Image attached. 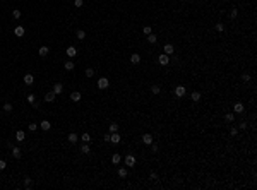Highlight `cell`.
Wrapping results in <instances>:
<instances>
[{
    "instance_id": "7402d4cb",
    "label": "cell",
    "mask_w": 257,
    "mask_h": 190,
    "mask_svg": "<svg viewBox=\"0 0 257 190\" xmlns=\"http://www.w3.org/2000/svg\"><path fill=\"white\" fill-rule=\"evenodd\" d=\"M173 52H175L173 45H165V53H166V55H171Z\"/></svg>"
},
{
    "instance_id": "ee69618b",
    "label": "cell",
    "mask_w": 257,
    "mask_h": 190,
    "mask_svg": "<svg viewBox=\"0 0 257 190\" xmlns=\"http://www.w3.org/2000/svg\"><path fill=\"white\" fill-rule=\"evenodd\" d=\"M230 134H231V135H237V134H238V128H237V127H231Z\"/></svg>"
},
{
    "instance_id": "9c48e42d",
    "label": "cell",
    "mask_w": 257,
    "mask_h": 190,
    "mask_svg": "<svg viewBox=\"0 0 257 190\" xmlns=\"http://www.w3.org/2000/svg\"><path fill=\"white\" fill-rule=\"evenodd\" d=\"M33 82H34L33 74H26V75H24V84H26V86H31Z\"/></svg>"
},
{
    "instance_id": "484cf974",
    "label": "cell",
    "mask_w": 257,
    "mask_h": 190,
    "mask_svg": "<svg viewBox=\"0 0 257 190\" xmlns=\"http://www.w3.org/2000/svg\"><path fill=\"white\" fill-rule=\"evenodd\" d=\"M160 91H161V89H160V86H158V84L151 86V92H153V94H160Z\"/></svg>"
},
{
    "instance_id": "8992f818",
    "label": "cell",
    "mask_w": 257,
    "mask_h": 190,
    "mask_svg": "<svg viewBox=\"0 0 257 190\" xmlns=\"http://www.w3.org/2000/svg\"><path fill=\"white\" fill-rule=\"evenodd\" d=\"M51 91H53V92H55V94L58 96V94H60V92L63 91V86L60 84V82H55V84H53V89H51Z\"/></svg>"
},
{
    "instance_id": "74e56055",
    "label": "cell",
    "mask_w": 257,
    "mask_h": 190,
    "mask_svg": "<svg viewBox=\"0 0 257 190\" xmlns=\"http://www.w3.org/2000/svg\"><path fill=\"white\" fill-rule=\"evenodd\" d=\"M28 128L31 130V132H34V130L38 128V125H36V123H29V125H28Z\"/></svg>"
},
{
    "instance_id": "7bdbcfd3",
    "label": "cell",
    "mask_w": 257,
    "mask_h": 190,
    "mask_svg": "<svg viewBox=\"0 0 257 190\" xmlns=\"http://www.w3.org/2000/svg\"><path fill=\"white\" fill-rule=\"evenodd\" d=\"M5 166H7V163L4 161V159H0V171H2V170H5Z\"/></svg>"
},
{
    "instance_id": "60d3db41",
    "label": "cell",
    "mask_w": 257,
    "mask_h": 190,
    "mask_svg": "<svg viewBox=\"0 0 257 190\" xmlns=\"http://www.w3.org/2000/svg\"><path fill=\"white\" fill-rule=\"evenodd\" d=\"M223 29H225V26H223L221 22H218V24H216V31H219V33H221Z\"/></svg>"
},
{
    "instance_id": "bcb514c9",
    "label": "cell",
    "mask_w": 257,
    "mask_h": 190,
    "mask_svg": "<svg viewBox=\"0 0 257 190\" xmlns=\"http://www.w3.org/2000/svg\"><path fill=\"white\" fill-rule=\"evenodd\" d=\"M149 176H151V180H158V175H156L154 171H151V175H149Z\"/></svg>"
},
{
    "instance_id": "6da1fadb",
    "label": "cell",
    "mask_w": 257,
    "mask_h": 190,
    "mask_svg": "<svg viewBox=\"0 0 257 190\" xmlns=\"http://www.w3.org/2000/svg\"><path fill=\"white\" fill-rule=\"evenodd\" d=\"M158 62H160V65H163V67H166V65L170 63V55H166V53H163V55H160V57H158Z\"/></svg>"
},
{
    "instance_id": "4316f807",
    "label": "cell",
    "mask_w": 257,
    "mask_h": 190,
    "mask_svg": "<svg viewBox=\"0 0 257 190\" xmlns=\"http://www.w3.org/2000/svg\"><path fill=\"white\" fill-rule=\"evenodd\" d=\"M225 120L228 122V123H231V122L235 120V116H233V113H226V115H225Z\"/></svg>"
},
{
    "instance_id": "c3c4849f",
    "label": "cell",
    "mask_w": 257,
    "mask_h": 190,
    "mask_svg": "<svg viewBox=\"0 0 257 190\" xmlns=\"http://www.w3.org/2000/svg\"><path fill=\"white\" fill-rule=\"evenodd\" d=\"M103 139H105V142H110V132L106 134V135H105V137H103Z\"/></svg>"
},
{
    "instance_id": "277c9868",
    "label": "cell",
    "mask_w": 257,
    "mask_h": 190,
    "mask_svg": "<svg viewBox=\"0 0 257 190\" xmlns=\"http://www.w3.org/2000/svg\"><path fill=\"white\" fill-rule=\"evenodd\" d=\"M124 163H125V164H127V166H134V164H136V158H134V156H132V154H129V156H125V159H124Z\"/></svg>"
},
{
    "instance_id": "d590c367",
    "label": "cell",
    "mask_w": 257,
    "mask_h": 190,
    "mask_svg": "<svg viewBox=\"0 0 257 190\" xmlns=\"http://www.w3.org/2000/svg\"><path fill=\"white\" fill-rule=\"evenodd\" d=\"M12 17H14V19H19V17H21V10H17V9H16V10L12 12Z\"/></svg>"
},
{
    "instance_id": "7a4b0ae2",
    "label": "cell",
    "mask_w": 257,
    "mask_h": 190,
    "mask_svg": "<svg viewBox=\"0 0 257 190\" xmlns=\"http://www.w3.org/2000/svg\"><path fill=\"white\" fill-rule=\"evenodd\" d=\"M108 86H110V81L106 77H99V79H98V87H99V89H106Z\"/></svg>"
},
{
    "instance_id": "cb8c5ba5",
    "label": "cell",
    "mask_w": 257,
    "mask_h": 190,
    "mask_svg": "<svg viewBox=\"0 0 257 190\" xmlns=\"http://www.w3.org/2000/svg\"><path fill=\"white\" fill-rule=\"evenodd\" d=\"M81 139H82V142H89V140H91V135H89L87 132H84L82 135H81Z\"/></svg>"
},
{
    "instance_id": "5b68a950",
    "label": "cell",
    "mask_w": 257,
    "mask_h": 190,
    "mask_svg": "<svg viewBox=\"0 0 257 190\" xmlns=\"http://www.w3.org/2000/svg\"><path fill=\"white\" fill-rule=\"evenodd\" d=\"M24 33H26V29H24L23 26H17V28H14V34H16L17 38H21V36H24Z\"/></svg>"
},
{
    "instance_id": "f6af8a7d",
    "label": "cell",
    "mask_w": 257,
    "mask_h": 190,
    "mask_svg": "<svg viewBox=\"0 0 257 190\" xmlns=\"http://www.w3.org/2000/svg\"><path fill=\"white\" fill-rule=\"evenodd\" d=\"M82 4H84L82 0H74V5L75 7H82Z\"/></svg>"
},
{
    "instance_id": "d6a6232c",
    "label": "cell",
    "mask_w": 257,
    "mask_h": 190,
    "mask_svg": "<svg viewBox=\"0 0 257 190\" xmlns=\"http://www.w3.org/2000/svg\"><path fill=\"white\" fill-rule=\"evenodd\" d=\"M77 38H79V40H84V38H86V31L79 29V31H77Z\"/></svg>"
},
{
    "instance_id": "4fadbf2b",
    "label": "cell",
    "mask_w": 257,
    "mask_h": 190,
    "mask_svg": "<svg viewBox=\"0 0 257 190\" xmlns=\"http://www.w3.org/2000/svg\"><path fill=\"white\" fill-rule=\"evenodd\" d=\"M24 139H26V134H24V130H17V132H16V140L23 142Z\"/></svg>"
},
{
    "instance_id": "e575fe53",
    "label": "cell",
    "mask_w": 257,
    "mask_h": 190,
    "mask_svg": "<svg viewBox=\"0 0 257 190\" xmlns=\"http://www.w3.org/2000/svg\"><path fill=\"white\" fill-rule=\"evenodd\" d=\"M237 16H238V10H237V9H233V10L230 12V19H237Z\"/></svg>"
},
{
    "instance_id": "44dd1931",
    "label": "cell",
    "mask_w": 257,
    "mask_h": 190,
    "mask_svg": "<svg viewBox=\"0 0 257 190\" xmlns=\"http://www.w3.org/2000/svg\"><path fill=\"white\" fill-rule=\"evenodd\" d=\"M120 161H122V156H120V154H113V156H111V163H113V164H118Z\"/></svg>"
},
{
    "instance_id": "b9f144b4",
    "label": "cell",
    "mask_w": 257,
    "mask_h": 190,
    "mask_svg": "<svg viewBox=\"0 0 257 190\" xmlns=\"http://www.w3.org/2000/svg\"><path fill=\"white\" fill-rule=\"evenodd\" d=\"M28 103H34V94H28Z\"/></svg>"
},
{
    "instance_id": "836d02e7",
    "label": "cell",
    "mask_w": 257,
    "mask_h": 190,
    "mask_svg": "<svg viewBox=\"0 0 257 190\" xmlns=\"http://www.w3.org/2000/svg\"><path fill=\"white\" fill-rule=\"evenodd\" d=\"M86 75H87V77H93V75H94V69L87 67V69H86Z\"/></svg>"
},
{
    "instance_id": "52a82bcc",
    "label": "cell",
    "mask_w": 257,
    "mask_h": 190,
    "mask_svg": "<svg viewBox=\"0 0 257 190\" xmlns=\"http://www.w3.org/2000/svg\"><path fill=\"white\" fill-rule=\"evenodd\" d=\"M183 94H185V87H183V86H177V87H175V96H177V98H182Z\"/></svg>"
},
{
    "instance_id": "ba28073f",
    "label": "cell",
    "mask_w": 257,
    "mask_h": 190,
    "mask_svg": "<svg viewBox=\"0 0 257 190\" xmlns=\"http://www.w3.org/2000/svg\"><path fill=\"white\" fill-rule=\"evenodd\" d=\"M142 142H144V144H148V146H151V144H153V135H151V134H144V135H142Z\"/></svg>"
},
{
    "instance_id": "83f0119b",
    "label": "cell",
    "mask_w": 257,
    "mask_h": 190,
    "mask_svg": "<svg viewBox=\"0 0 257 190\" xmlns=\"http://www.w3.org/2000/svg\"><path fill=\"white\" fill-rule=\"evenodd\" d=\"M111 132H118V123H110V134Z\"/></svg>"
},
{
    "instance_id": "2e32d148",
    "label": "cell",
    "mask_w": 257,
    "mask_h": 190,
    "mask_svg": "<svg viewBox=\"0 0 257 190\" xmlns=\"http://www.w3.org/2000/svg\"><path fill=\"white\" fill-rule=\"evenodd\" d=\"M233 111L235 113H243V104L242 103H235L233 104Z\"/></svg>"
},
{
    "instance_id": "7c38bea8",
    "label": "cell",
    "mask_w": 257,
    "mask_h": 190,
    "mask_svg": "<svg viewBox=\"0 0 257 190\" xmlns=\"http://www.w3.org/2000/svg\"><path fill=\"white\" fill-rule=\"evenodd\" d=\"M77 140H79V135H77V134H74V132L69 134V142H70V144H75Z\"/></svg>"
},
{
    "instance_id": "7dc6e473",
    "label": "cell",
    "mask_w": 257,
    "mask_h": 190,
    "mask_svg": "<svg viewBox=\"0 0 257 190\" xmlns=\"http://www.w3.org/2000/svg\"><path fill=\"white\" fill-rule=\"evenodd\" d=\"M240 128H242V130H245V128H247V123H245V122H242V123H240Z\"/></svg>"
},
{
    "instance_id": "8fae6325",
    "label": "cell",
    "mask_w": 257,
    "mask_h": 190,
    "mask_svg": "<svg viewBox=\"0 0 257 190\" xmlns=\"http://www.w3.org/2000/svg\"><path fill=\"white\" fill-rule=\"evenodd\" d=\"M81 98H82V94H81L79 91L70 92V99H72V101H81Z\"/></svg>"
},
{
    "instance_id": "1f68e13d",
    "label": "cell",
    "mask_w": 257,
    "mask_h": 190,
    "mask_svg": "<svg viewBox=\"0 0 257 190\" xmlns=\"http://www.w3.org/2000/svg\"><path fill=\"white\" fill-rule=\"evenodd\" d=\"M199 99H200V92L194 91V92H192V101H199Z\"/></svg>"
},
{
    "instance_id": "603a6c76",
    "label": "cell",
    "mask_w": 257,
    "mask_h": 190,
    "mask_svg": "<svg viewBox=\"0 0 257 190\" xmlns=\"http://www.w3.org/2000/svg\"><path fill=\"white\" fill-rule=\"evenodd\" d=\"M2 110H4L5 113H10V111H12V104L10 103H5L4 106H2Z\"/></svg>"
},
{
    "instance_id": "e0dca14e",
    "label": "cell",
    "mask_w": 257,
    "mask_h": 190,
    "mask_svg": "<svg viewBox=\"0 0 257 190\" xmlns=\"http://www.w3.org/2000/svg\"><path fill=\"white\" fill-rule=\"evenodd\" d=\"M40 125H41V130H50V128H51V123L48 120H41Z\"/></svg>"
},
{
    "instance_id": "d6986e66",
    "label": "cell",
    "mask_w": 257,
    "mask_h": 190,
    "mask_svg": "<svg viewBox=\"0 0 257 190\" xmlns=\"http://www.w3.org/2000/svg\"><path fill=\"white\" fill-rule=\"evenodd\" d=\"M48 52H50V50H48V46H40V50H38V53H40L41 57H46Z\"/></svg>"
},
{
    "instance_id": "ac0fdd59",
    "label": "cell",
    "mask_w": 257,
    "mask_h": 190,
    "mask_svg": "<svg viewBox=\"0 0 257 190\" xmlns=\"http://www.w3.org/2000/svg\"><path fill=\"white\" fill-rule=\"evenodd\" d=\"M130 62L134 63V65H137V63L141 62V55H137V53H134V55H130Z\"/></svg>"
},
{
    "instance_id": "8d00e7d4",
    "label": "cell",
    "mask_w": 257,
    "mask_h": 190,
    "mask_svg": "<svg viewBox=\"0 0 257 190\" xmlns=\"http://www.w3.org/2000/svg\"><path fill=\"white\" fill-rule=\"evenodd\" d=\"M142 33H144L146 36L151 34V28H149V26H144V28H142Z\"/></svg>"
},
{
    "instance_id": "3957f363",
    "label": "cell",
    "mask_w": 257,
    "mask_h": 190,
    "mask_svg": "<svg viewBox=\"0 0 257 190\" xmlns=\"http://www.w3.org/2000/svg\"><path fill=\"white\" fill-rule=\"evenodd\" d=\"M120 140H122V135H120L118 132H111V134H110V142H113V144H118Z\"/></svg>"
},
{
    "instance_id": "ab89813d",
    "label": "cell",
    "mask_w": 257,
    "mask_h": 190,
    "mask_svg": "<svg viewBox=\"0 0 257 190\" xmlns=\"http://www.w3.org/2000/svg\"><path fill=\"white\" fill-rule=\"evenodd\" d=\"M158 149H160L158 144H151V152H158Z\"/></svg>"
},
{
    "instance_id": "9a60e30c",
    "label": "cell",
    "mask_w": 257,
    "mask_h": 190,
    "mask_svg": "<svg viewBox=\"0 0 257 190\" xmlns=\"http://www.w3.org/2000/svg\"><path fill=\"white\" fill-rule=\"evenodd\" d=\"M12 156H14L16 159H21L23 152H21V149H19V147H12Z\"/></svg>"
},
{
    "instance_id": "f546056e",
    "label": "cell",
    "mask_w": 257,
    "mask_h": 190,
    "mask_svg": "<svg viewBox=\"0 0 257 190\" xmlns=\"http://www.w3.org/2000/svg\"><path fill=\"white\" fill-rule=\"evenodd\" d=\"M81 151H82V154H89V152H91V149H89V146H87V144L82 146V147H81Z\"/></svg>"
},
{
    "instance_id": "4dcf8cb0",
    "label": "cell",
    "mask_w": 257,
    "mask_h": 190,
    "mask_svg": "<svg viewBox=\"0 0 257 190\" xmlns=\"http://www.w3.org/2000/svg\"><path fill=\"white\" fill-rule=\"evenodd\" d=\"M31 185H33V182H31V178H29V176H26V178H24V187H26V188H29Z\"/></svg>"
},
{
    "instance_id": "ffe728a7",
    "label": "cell",
    "mask_w": 257,
    "mask_h": 190,
    "mask_svg": "<svg viewBox=\"0 0 257 190\" xmlns=\"http://www.w3.org/2000/svg\"><path fill=\"white\" fill-rule=\"evenodd\" d=\"M63 69H65V70H74V62L67 60V62L63 63Z\"/></svg>"
},
{
    "instance_id": "5bb4252c",
    "label": "cell",
    "mask_w": 257,
    "mask_h": 190,
    "mask_svg": "<svg viewBox=\"0 0 257 190\" xmlns=\"http://www.w3.org/2000/svg\"><path fill=\"white\" fill-rule=\"evenodd\" d=\"M65 52H67L69 57H75V55H77V50H75V46H67V50H65Z\"/></svg>"
},
{
    "instance_id": "f1b7e54d",
    "label": "cell",
    "mask_w": 257,
    "mask_h": 190,
    "mask_svg": "<svg viewBox=\"0 0 257 190\" xmlns=\"http://www.w3.org/2000/svg\"><path fill=\"white\" fill-rule=\"evenodd\" d=\"M148 41H149V43H156V41H158V38H156V34H153V33H151V34H148Z\"/></svg>"
},
{
    "instance_id": "d4e9b609",
    "label": "cell",
    "mask_w": 257,
    "mask_h": 190,
    "mask_svg": "<svg viewBox=\"0 0 257 190\" xmlns=\"http://www.w3.org/2000/svg\"><path fill=\"white\" fill-rule=\"evenodd\" d=\"M118 176L120 178H125L127 176V170L125 168H118Z\"/></svg>"
},
{
    "instance_id": "30bf717a",
    "label": "cell",
    "mask_w": 257,
    "mask_h": 190,
    "mask_svg": "<svg viewBox=\"0 0 257 190\" xmlns=\"http://www.w3.org/2000/svg\"><path fill=\"white\" fill-rule=\"evenodd\" d=\"M55 98H57V94H55L53 91H50V92H46V94H45V99L48 101V103H51V101H55Z\"/></svg>"
},
{
    "instance_id": "f35d334b",
    "label": "cell",
    "mask_w": 257,
    "mask_h": 190,
    "mask_svg": "<svg viewBox=\"0 0 257 190\" xmlns=\"http://www.w3.org/2000/svg\"><path fill=\"white\" fill-rule=\"evenodd\" d=\"M242 81H243V82H249V81H250V75H249V74H243V75H242Z\"/></svg>"
}]
</instances>
